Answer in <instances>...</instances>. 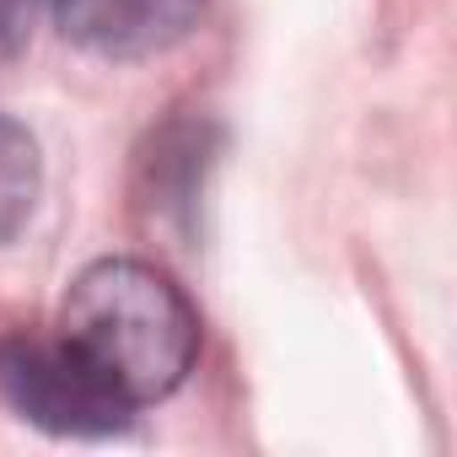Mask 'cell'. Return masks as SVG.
I'll use <instances>...</instances> for the list:
<instances>
[{
	"mask_svg": "<svg viewBox=\"0 0 457 457\" xmlns=\"http://www.w3.org/2000/svg\"><path fill=\"white\" fill-rule=\"evenodd\" d=\"M49 12L76 49L129 65L178 49L199 28L204 0H49Z\"/></svg>",
	"mask_w": 457,
	"mask_h": 457,
	"instance_id": "3957f363",
	"label": "cell"
},
{
	"mask_svg": "<svg viewBox=\"0 0 457 457\" xmlns=\"http://www.w3.org/2000/svg\"><path fill=\"white\" fill-rule=\"evenodd\" d=\"M44 194V156L38 140L22 119L0 113V248H6L22 226L33 220Z\"/></svg>",
	"mask_w": 457,
	"mask_h": 457,
	"instance_id": "277c9868",
	"label": "cell"
},
{
	"mask_svg": "<svg viewBox=\"0 0 457 457\" xmlns=\"http://www.w3.org/2000/svg\"><path fill=\"white\" fill-rule=\"evenodd\" d=\"M44 0H0V60H12L28 49L33 28H38Z\"/></svg>",
	"mask_w": 457,
	"mask_h": 457,
	"instance_id": "5b68a950",
	"label": "cell"
},
{
	"mask_svg": "<svg viewBox=\"0 0 457 457\" xmlns=\"http://www.w3.org/2000/svg\"><path fill=\"white\" fill-rule=\"evenodd\" d=\"M0 398L28 425L71 441H108L124 436L135 409L54 334H12L0 339Z\"/></svg>",
	"mask_w": 457,
	"mask_h": 457,
	"instance_id": "7a4b0ae2",
	"label": "cell"
},
{
	"mask_svg": "<svg viewBox=\"0 0 457 457\" xmlns=\"http://www.w3.org/2000/svg\"><path fill=\"white\" fill-rule=\"evenodd\" d=\"M199 312L188 291L145 259L87 264L60 307V339L129 403L172 398L199 361Z\"/></svg>",
	"mask_w": 457,
	"mask_h": 457,
	"instance_id": "6da1fadb",
	"label": "cell"
}]
</instances>
